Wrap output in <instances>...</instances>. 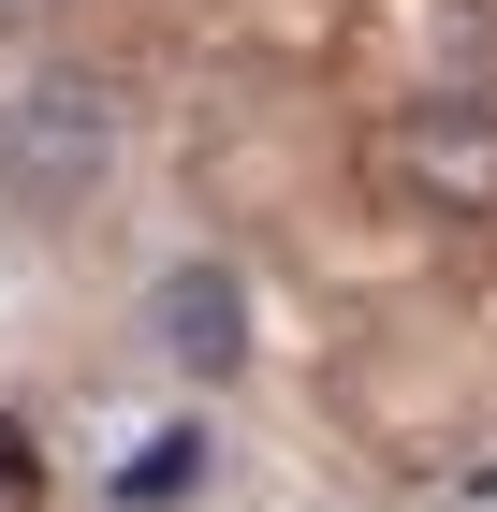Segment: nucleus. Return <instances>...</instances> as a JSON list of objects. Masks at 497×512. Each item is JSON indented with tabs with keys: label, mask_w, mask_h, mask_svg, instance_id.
<instances>
[{
	"label": "nucleus",
	"mask_w": 497,
	"mask_h": 512,
	"mask_svg": "<svg viewBox=\"0 0 497 512\" xmlns=\"http://www.w3.org/2000/svg\"><path fill=\"white\" fill-rule=\"evenodd\" d=\"M103 161H117V88L103 74H30L15 103H0V176H15L30 205H74Z\"/></svg>",
	"instance_id": "nucleus-2"
},
{
	"label": "nucleus",
	"mask_w": 497,
	"mask_h": 512,
	"mask_svg": "<svg viewBox=\"0 0 497 512\" xmlns=\"http://www.w3.org/2000/svg\"><path fill=\"white\" fill-rule=\"evenodd\" d=\"M366 176H381L410 220H497V103H468V88L395 103L381 147H366Z\"/></svg>",
	"instance_id": "nucleus-1"
},
{
	"label": "nucleus",
	"mask_w": 497,
	"mask_h": 512,
	"mask_svg": "<svg viewBox=\"0 0 497 512\" xmlns=\"http://www.w3.org/2000/svg\"><path fill=\"white\" fill-rule=\"evenodd\" d=\"M0 15H30V0H0Z\"/></svg>",
	"instance_id": "nucleus-5"
},
{
	"label": "nucleus",
	"mask_w": 497,
	"mask_h": 512,
	"mask_svg": "<svg viewBox=\"0 0 497 512\" xmlns=\"http://www.w3.org/2000/svg\"><path fill=\"white\" fill-rule=\"evenodd\" d=\"M147 352L191 366V381H234V366H249V278H234V264H161Z\"/></svg>",
	"instance_id": "nucleus-3"
},
{
	"label": "nucleus",
	"mask_w": 497,
	"mask_h": 512,
	"mask_svg": "<svg viewBox=\"0 0 497 512\" xmlns=\"http://www.w3.org/2000/svg\"><path fill=\"white\" fill-rule=\"evenodd\" d=\"M191 483H205V425H147L132 454H117L103 498H117V512H161V498H191Z\"/></svg>",
	"instance_id": "nucleus-4"
}]
</instances>
